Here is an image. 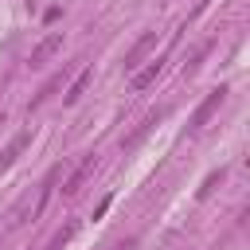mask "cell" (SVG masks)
<instances>
[{
  "label": "cell",
  "mask_w": 250,
  "mask_h": 250,
  "mask_svg": "<svg viewBox=\"0 0 250 250\" xmlns=\"http://www.w3.org/2000/svg\"><path fill=\"white\" fill-rule=\"evenodd\" d=\"M227 102V86H215V90H207V98L195 105V113H191V121H188V133H199L215 113H219V105Z\"/></svg>",
  "instance_id": "6da1fadb"
},
{
  "label": "cell",
  "mask_w": 250,
  "mask_h": 250,
  "mask_svg": "<svg viewBox=\"0 0 250 250\" xmlns=\"http://www.w3.org/2000/svg\"><path fill=\"white\" fill-rule=\"evenodd\" d=\"M152 47H156V31L137 35V39H133V47L125 51V74H133V70H137V66L148 59V51H152Z\"/></svg>",
  "instance_id": "7a4b0ae2"
},
{
  "label": "cell",
  "mask_w": 250,
  "mask_h": 250,
  "mask_svg": "<svg viewBox=\"0 0 250 250\" xmlns=\"http://www.w3.org/2000/svg\"><path fill=\"white\" fill-rule=\"evenodd\" d=\"M94 168H98V156H94V152H90V156H82V164H78V168L66 176V184H62V195H78V191L86 188V180L94 176Z\"/></svg>",
  "instance_id": "3957f363"
},
{
  "label": "cell",
  "mask_w": 250,
  "mask_h": 250,
  "mask_svg": "<svg viewBox=\"0 0 250 250\" xmlns=\"http://www.w3.org/2000/svg\"><path fill=\"white\" fill-rule=\"evenodd\" d=\"M59 47H62V31H51V35H43V39L31 47V59H27V66H31V70H35V66H43V62H47V59H51Z\"/></svg>",
  "instance_id": "277c9868"
},
{
  "label": "cell",
  "mask_w": 250,
  "mask_h": 250,
  "mask_svg": "<svg viewBox=\"0 0 250 250\" xmlns=\"http://www.w3.org/2000/svg\"><path fill=\"white\" fill-rule=\"evenodd\" d=\"M160 70H164V59H152L148 66H137V70L129 74V90H137V94H141V90H148V86L160 78Z\"/></svg>",
  "instance_id": "5b68a950"
},
{
  "label": "cell",
  "mask_w": 250,
  "mask_h": 250,
  "mask_svg": "<svg viewBox=\"0 0 250 250\" xmlns=\"http://www.w3.org/2000/svg\"><path fill=\"white\" fill-rule=\"evenodd\" d=\"M27 145H31V129H20V133L4 145V152H0V172H4V168H12V164L23 156V148H27Z\"/></svg>",
  "instance_id": "8992f818"
},
{
  "label": "cell",
  "mask_w": 250,
  "mask_h": 250,
  "mask_svg": "<svg viewBox=\"0 0 250 250\" xmlns=\"http://www.w3.org/2000/svg\"><path fill=\"white\" fill-rule=\"evenodd\" d=\"M90 82H94V70H90V66H82V70L74 74V82L66 86V94H62V105H74V102H78V98L90 90Z\"/></svg>",
  "instance_id": "52a82bcc"
},
{
  "label": "cell",
  "mask_w": 250,
  "mask_h": 250,
  "mask_svg": "<svg viewBox=\"0 0 250 250\" xmlns=\"http://www.w3.org/2000/svg\"><path fill=\"white\" fill-rule=\"evenodd\" d=\"M74 234H78V223H66L62 230H55V238L47 242V250H62V246H66V242H70Z\"/></svg>",
  "instance_id": "ba28073f"
},
{
  "label": "cell",
  "mask_w": 250,
  "mask_h": 250,
  "mask_svg": "<svg viewBox=\"0 0 250 250\" xmlns=\"http://www.w3.org/2000/svg\"><path fill=\"white\" fill-rule=\"evenodd\" d=\"M62 78H66V74H55V78H51V82H47V86H43V90H39V94L31 98V105H27V109H35V105H43V102H47V98H51V94H55V90L62 86Z\"/></svg>",
  "instance_id": "9c48e42d"
},
{
  "label": "cell",
  "mask_w": 250,
  "mask_h": 250,
  "mask_svg": "<svg viewBox=\"0 0 250 250\" xmlns=\"http://www.w3.org/2000/svg\"><path fill=\"white\" fill-rule=\"evenodd\" d=\"M156 121H160V113H148V117H145V125H137V133H133V137H121V145H125V148H133V145H137V141H141Z\"/></svg>",
  "instance_id": "30bf717a"
},
{
  "label": "cell",
  "mask_w": 250,
  "mask_h": 250,
  "mask_svg": "<svg viewBox=\"0 0 250 250\" xmlns=\"http://www.w3.org/2000/svg\"><path fill=\"white\" fill-rule=\"evenodd\" d=\"M223 180H227V168H219V172H211V176L203 180V188H199V199H207V195H211V191H215V188H219Z\"/></svg>",
  "instance_id": "8fae6325"
},
{
  "label": "cell",
  "mask_w": 250,
  "mask_h": 250,
  "mask_svg": "<svg viewBox=\"0 0 250 250\" xmlns=\"http://www.w3.org/2000/svg\"><path fill=\"white\" fill-rule=\"evenodd\" d=\"M207 51H211V43H199V47H195V51H191V59H188V62H184V74H195V70H199V59H203V55H207Z\"/></svg>",
  "instance_id": "7c38bea8"
},
{
  "label": "cell",
  "mask_w": 250,
  "mask_h": 250,
  "mask_svg": "<svg viewBox=\"0 0 250 250\" xmlns=\"http://www.w3.org/2000/svg\"><path fill=\"white\" fill-rule=\"evenodd\" d=\"M117 250H137V242H133V238H125V242H121Z\"/></svg>",
  "instance_id": "4fadbf2b"
},
{
  "label": "cell",
  "mask_w": 250,
  "mask_h": 250,
  "mask_svg": "<svg viewBox=\"0 0 250 250\" xmlns=\"http://www.w3.org/2000/svg\"><path fill=\"white\" fill-rule=\"evenodd\" d=\"M0 250H4V238H0Z\"/></svg>",
  "instance_id": "5bb4252c"
}]
</instances>
